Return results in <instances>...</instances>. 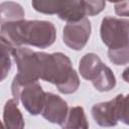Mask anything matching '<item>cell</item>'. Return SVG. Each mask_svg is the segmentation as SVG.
Wrapping results in <instances>:
<instances>
[{"mask_svg": "<svg viewBox=\"0 0 129 129\" xmlns=\"http://www.w3.org/2000/svg\"><path fill=\"white\" fill-rule=\"evenodd\" d=\"M56 38V29L52 22L46 20H21L1 24L0 40L14 48L31 45L47 48Z\"/></svg>", "mask_w": 129, "mask_h": 129, "instance_id": "obj_1", "label": "cell"}, {"mask_svg": "<svg viewBox=\"0 0 129 129\" xmlns=\"http://www.w3.org/2000/svg\"><path fill=\"white\" fill-rule=\"evenodd\" d=\"M41 80L53 84L61 94L75 93L80 87V78L72 61L62 52H43Z\"/></svg>", "mask_w": 129, "mask_h": 129, "instance_id": "obj_2", "label": "cell"}, {"mask_svg": "<svg viewBox=\"0 0 129 129\" xmlns=\"http://www.w3.org/2000/svg\"><path fill=\"white\" fill-rule=\"evenodd\" d=\"M12 57L17 66V75L13 78L20 84H28L41 80L43 51H34L27 47H17Z\"/></svg>", "mask_w": 129, "mask_h": 129, "instance_id": "obj_3", "label": "cell"}, {"mask_svg": "<svg viewBox=\"0 0 129 129\" xmlns=\"http://www.w3.org/2000/svg\"><path fill=\"white\" fill-rule=\"evenodd\" d=\"M11 94L16 102H21L25 110L32 116L41 114L45 92L38 82L20 84L13 79L11 84Z\"/></svg>", "mask_w": 129, "mask_h": 129, "instance_id": "obj_4", "label": "cell"}, {"mask_svg": "<svg viewBox=\"0 0 129 129\" xmlns=\"http://www.w3.org/2000/svg\"><path fill=\"white\" fill-rule=\"evenodd\" d=\"M100 35L109 48L129 44V19L106 16L102 19Z\"/></svg>", "mask_w": 129, "mask_h": 129, "instance_id": "obj_5", "label": "cell"}, {"mask_svg": "<svg viewBox=\"0 0 129 129\" xmlns=\"http://www.w3.org/2000/svg\"><path fill=\"white\" fill-rule=\"evenodd\" d=\"M106 6L103 0H71L64 4L57 14L58 18L69 22L80 21L86 16H95L101 13Z\"/></svg>", "mask_w": 129, "mask_h": 129, "instance_id": "obj_6", "label": "cell"}, {"mask_svg": "<svg viewBox=\"0 0 129 129\" xmlns=\"http://www.w3.org/2000/svg\"><path fill=\"white\" fill-rule=\"evenodd\" d=\"M91 32L92 25L87 17L80 21L69 22L62 29V41L74 50H82L86 46Z\"/></svg>", "mask_w": 129, "mask_h": 129, "instance_id": "obj_7", "label": "cell"}, {"mask_svg": "<svg viewBox=\"0 0 129 129\" xmlns=\"http://www.w3.org/2000/svg\"><path fill=\"white\" fill-rule=\"evenodd\" d=\"M119 100L120 94L114 99L95 104L91 109L94 121L101 127H114L119 121Z\"/></svg>", "mask_w": 129, "mask_h": 129, "instance_id": "obj_8", "label": "cell"}, {"mask_svg": "<svg viewBox=\"0 0 129 129\" xmlns=\"http://www.w3.org/2000/svg\"><path fill=\"white\" fill-rule=\"evenodd\" d=\"M69 109L67 102L61 97L50 92L45 93L43 108L41 111V115L45 120L60 126L68 115Z\"/></svg>", "mask_w": 129, "mask_h": 129, "instance_id": "obj_9", "label": "cell"}, {"mask_svg": "<svg viewBox=\"0 0 129 129\" xmlns=\"http://www.w3.org/2000/svg\"><path fill=\"white\" fill-rule=\"evenodd\" d=\"M3 125L6 129H24V118L18 108V102L14 99L7 100L4 105Z\"/></svg>", "mask_w": 129, "mask_h": 129, "instance_id": "obj_10", "label": "cell"}, {"mask_svg": "<svg viewBox=\"0 0 129 129\" xmlns=\"http://www.w3.org/2000/svg\"><path fill=\"white\" fill-rule=\"evenodd\" d=\"M104 62L99 55L94 52L86 53L79 62V72L81 76L88 81H93L104 67Z\"/></svg>", "mask_w": 129, "mask_h": 129, "instance_id": "obj_11", "label": "cell"}, {"mask_svg": "<svg viewBox=\"0 0 129 129\" xmlns=\"http://www.w3.org/2000/svg\"><path fill=\"white\" fill-rule=\"evenodd\" d=\"M60 127L61 129H89V123L83 107L75 106L70 108Z\"/></svg>", "mask_w": 129, "mask_h": 129, "instance_id": "obj_12", "label": "cell"}, {"mask_svg": "<svg viewBox=\"0 0 129 129\" xmlns=\"http://www.w3.org/2000/svg\"><path fill=\"white\" fill-rule=\"evenodd\" d=\"M25 12L22 6L13 1H4L0 4V22H16L24 20Z\"/></svg>", "mask_w": 129, "mask_h": 129, "instance_id": "obj_13", "label": "cell"}, {"mask_svg": "<svg viewBox=\"0 0 129 129\" xmlns=\"http://www.w3.org/2000/svg\"><path fill=\"white\" fill-rule=\"evenodd\" d=\"M92 85L99 92H109L116 86V78L112 70L104 64L98 76L92 81Z\"/></svg>", "mask_w": 129, "mask_h": 129, "instance_id": "obj_14", "label": "cell"}, {"mask_svg": "<svg viewBox=\"0 0 129 129\" xmlns=\"http://www.w3.org/2000/svg\"><path fill=\"white\" fill-rule=\"evenodd\" d=\"M63 4L64 1L59 0H33L31 2V5L35 11L49 15L58 14Z\"/></svg>", "mask_w": 129, "mask_h": 129, "instance_id": "obj_15", "label": "cell"}, {"mask_svg": "<svg viewBox=\"0 0 129 129\" xmlns=\"http://www.w3.org/2000/svg\"><path fill=\"white\" fill-rule=\"evenodd\" d=\"M1 46H0V55H1V81H3L9 74L12 62H11V56L13 53V50L15 49L13 46L10 44L1 41Z\"/></svg>", "mask_w": 129, "mask_h": 129, "instance_id": "obj_16", "label": "cell"}, {"mask_svg": "<svg viewBox=\"0 0 129 129\" xmlns=\"http://www.w3.org/2000/svg\"><path fill=\"white\" fill-rule=\"evenodd\" d=\"M108 57L115 66H125L129 63V44L108 48Z\"/></svg>", "mask_w": 129, "mask_h": 129, "instance_id": "obj_17", "label": "cell"}, {"mask_svg": "<svg viewBox=\"0 0 129 129\" xmlns=\"http://www.w3.org/2000/svg\"><path fill=\"white\" fill-rule=\"evenodd\" d=\"M119 121L129 126V94H120L119 100Z\"/></svg>", "mask_w": 129, "mask_h": 129, "instance_id": "obj_18", "label": "cell"}, {"mask_svg": "<svg viewBox=\"0 0 129 129\" xmlns=\"http://www.w3.org/2000/svg\"><path fill=\"white\" fill-rule=\"evenodd\" d=\"M115 13L119 16L129 17V1H121L116 2L114 4Z\"/></svg>", "mask_w": 129, "mask_h": 129, "instance_id": "obj_19", "label": "cell"}, {"mask_svg": "<svg viewBox=\"0 0 129 129\" xmlns=\"http://www.w3.org/2000/svg\"><path fill=\"white\" fill-rule=\"evenodd\" d=\"M122 79H123L126 83L129 84V67L126 68V69L123 71V73H122Z\"/></svg>", "mask_w": 129, "mask_h": 129, "instance_id": "obj_20", "label": "cell"}, {"mask_svg": "<svg viewBox=\"0 0 129 129\" xmlns=\"http://www.w3.org/2000/svg\"><path fill=\"white\" fill-rule=\"evenodd\" d=\"M2 129H6V128L4 127V125H2Z\"/></svg>", "mask_w": 129, "mask_h": 129, "instance_id": "obj_21", "label": "cell"}]
</instances>
